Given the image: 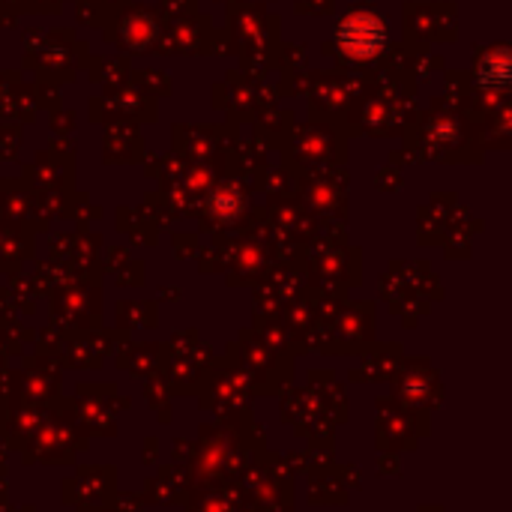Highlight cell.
I'll use <instances>...</instances> for the list:
<instances>
[{
	"instance_id": "6da1fadb",
	"label": "cell",
	"mask_w": 512,
	"mask_h": 512,
	"mask_svg": "<svg viewBox=\"0 0 512 512\" xmlns=\"http://www.w3.org/2000/svg\"><path fill=\"white\" fill-rule=\"evenodd\" d=\"M381 27L375 18H354L342 30V42L351 54H372L381 45Z\"/></svg>"
}]
</instances>
